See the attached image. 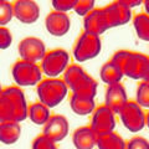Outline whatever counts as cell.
<instances>
[{
    "label": "cell",
    "instance_id": "cell-1",
    "mask_svg": "<svg viewBox=\"0 0 149 149\" xmlns=\"http://www.w3.org/2000/svg\"><path fill=\"white\" fill-rule=\"evenodd\" d=\"M27 108L29 104L20 87L9 86L4 88L0 96V123H21L27 118Z\"/></svg>",
    "mask_w": 149,
    "mask_h": 149
},
{
    "label": "cell",
    "instance_id": "cell-2",
    "mask_svg": "<svg viewBox=\"0 0 149 149\" xmlns=\"http://www.w3.org/2000/svg\"><path fill=\"white\" fill-rule=\"evenodd\" d=\"M113 61L122 71L123 77L132 80L148 81L149 78V58L146 54L129 50H119L112 56Z\"/></svg>",
    "mask_w": 149,
    "mask_h": 149
},
{
    "label": "cell",
    "instance_id": "cell-3",
    "mask_svg": "<svg viewBox=\"0 0 149 149\" xmlns=\"http://www.w3.org/2000/svg\"><path fill=\"white\" fill-rule=\"evenodd\" d=\"M63 82L72 93H86L96 97L98 83L80 65H70L63 72Z\"/></svg>",
    "mask_w": 149,
    "mask_h": 149
},
{
    "label": "cell",
    "instance_id": "cell-4",
    "mask_svg": "<svg viewBox=\"0 0 149 149\" xmlns=\"http://www.w3.org/2000/svg\"><path fill=\"white\" fill-rule=\"evenodd\" d=\"M37 97L40 103L49 108L58 106L68 93V88L62 78H49L41 80L36 86Z\"/></svg>",
    "mask_w": 149,
    "mask_h": 149
},
{
    "label": "cell",
    "instance_id": "cell-5",
    "mask_svg": "<svg viewBox=\"0 0 149 149\" xmlns=\"http://www.w3.org/2000/svg\"><path fill=\"white\" fill-rule=\"evenodd\" d=\"M70 66V55L63 49H54L46 51L45 56L40 61V68L42 74L49 78H58Z\"/></svg>",
    "mask_w": 149,
    "mask_h": 149
},
{
    "label": "cell",
    "instance_id": "cell-6",
    "mask_svg": "<svg viewBox=\"0 0 149 149\" xmlns=\"http://www.w3.org/2000/svg\"><path fill=\"white\" fill-rule=\"evenodd\" d=\"M11 76L17 87L37 86L42 80V71L40 65L19 60L11 67Z\"/></svg>",
    "mask_w": 149,
    "mask_h": 149
},
{
    "label": "cell",
    "instance_id": "cell-7",
    "mask_svg": "<svg viewBox=\"0 0 149 149\" xmlns=\"http://www.w3.org/2000/svg\"><path fill=\"white\" fill-rule=\"evenodd\" d=\"M102 50L101 37L82 32L73 45V57L77 62H85L100 55Z\"/></svg>",
    "mask_w": 149,
    "mask_h": 149
},
{
    "label": "cell",
    "instance_id": "cell-8",
    "mask_svg": "<svg viewBox=\"0 0 149 149\" xmlns=\"http://www.w3.org/2000/svg\"><path fill=\"white\" fill-rule=\"evenodd\" d=\"M117 114L122 124L132 133L141 132L147 124V114L144 113V109L134 101H127Z\"/></svg>",
    "mask_w": 149,
    "mask_h": 149
},
{
    "label": "cell",
    "instance_id": "cell-9",
    "mask_svg": "<svg viewBox=\"0 0 149 149\" xmlns=\"http://www.w3.org/2000/svg\"><path fill=\"white\" fill-rule=\"evenodd\" d=\"M91 117V129L97 136H103L114 132L117 120H116V114L112 112L108 107L102 104L100 107H96L92 112Z\"/></svg>",
    "mask_w": 149,
    "mask_h": 149
},
{
    "label": "cell",
    "instance_id": "cell-10",
    "mask_svg": "<svg viewBox=\"0 0 149 149\" xmlns=\"http://www.w3.org/2000/svg\"><path fill=\"white\" fill-rule=\"evenodd\" d=\"M20 60L32 63L40 62L46 54V45L39 37L29 36L22 39L17 46Z\"/></svg>",
    "mask_w": 149,
    "mask_h": 149
},
{
    "label": "cell",
    "instance_id": "cell-11",
    "mask_svg": "<svg viewBox=\"0 0 149 149\" xmlns=\"http://www.w3.org/2000/svg\"><path fill=\"white\" fill-rule=\"evenodd\" d=\"M106 19L108 22L109 29L124 25L129 22L132 19V9H130L124 0H116L109 3L107 6L103 8Z\"/></svg>",
    "mask_w": 149,
    "mask_h": 149
},
{
    "label": "cell",
    "instance_id": "cell-12",
    "mask_svg": "<svg viewBox=\"0 0 149 149\" xmlns=\"http://www.w3.org/2000/svg\"><path fill=\"white\" fill-rule=\"evenodd\" d=\"M42 127V134L55 143L61 142L70 132L68 120L61 114H52Z\"/></svg>",
    "mask_w": 149,
    "mask_h": 149
},
{
    "label": "cell",
    "instance_id": "cell-13",
    "mask_svg": "<svg viewBox=\"0 0 149 149\" xmlns=\"http://www.w3.org/2000/svg\"><path fill=\"white\" fill-rule=\"evenodd\" d=\"M13 15L22 24H34L40 17V6L31 0H16L13 3Z\"/></svg>",
    "mask_w": 149,
    "mask_h": 149
},
{
    "label": "cell",
    "instance_id": "cell-14",
    "mask_svg": "<svg viewBox=\"0 0 149 149\" xmlns=\"http://www.w3.org/2000/svg\"><path fill=\"white\" fill-rule=\"evenodd\" d=\"M108 29L109 26L107 22L103 8H95L83 17V32L101 36Z\"/></svg>",
    "mask_w": 149,
    "mask_h": 149
},
{
    "label": "cell",
    "instance_id": "cell-15",
    "mask_svg": "<svg viewBox=\"0 0 149 149\" xmlns=\"http://www.w3.org/2000/svg\"><path fill=\"white\" fill-rule=\"evenodd\" d=\"M45 27L50 35L61 37L68 32L71 27V20H70V16L65 13L51 11L45 19Z\"/></svg>",
    "mask_w": 149,
    "mask_h": 149
},
{
    "label": "cell",
    "instance_id": "cell-16",
    "mask_svg": "<svg viewBox=\"0 0 149 149\" xmlns=\"http://www.w3.org/2000/svg\"><path fill=\"white\" fill-rule=\"evenodd\" d=\"M128 97L127 91L122 83H114V85L107 86L106 95H104V106L117 114L120 108L127 103Z\"/></svg>",
    "mask_w": 149,
    "mask_h": 149
},
{
    "label": "cell",
    "instance_id": "cell-17",
    "mask_svg": "<svg viewBox=\"0 0 149 149\" xmlns=\"http://www.w3.org/2000/svg\"><path fill=\"white\" fill-rule=\"evenodd\" d=\"M95 98L96 97L86 93H72L70 97V107L73 113L78 116L91 114L96 108Z\"/></svg>",
    "mask_w": 149,
    "mask_h": 149
},
{
    "label": "cell",
    "instance_id": "cell-18",
    "mask_svg": "<svg viewBox=\"0 0 149 149\" xmlns=\"http://www.w3.org/2000/svg\"><path fill=\"white\" fill-rule=\"evenodd\" d=\"M97 134L90 125L77 128L72 134V143L76 149H93L96 147Z\"/></svg>",
    "mask_w": 149,
    "mask_h": 149
},
{
    "label": "cell",
    "instance_id": "cell-19",
    "mask_svg": "<svg viewBox=\"0 0 149 149\" xmlns=\"http://www.w3.org/2000/svg\"><path fill=\"white\" fill-rule=\"evenodd\" d=\"M21 136V125L17 122L0 123V142L4 144H14Z\"/></svg>",
    "mask_w": 149,
    "mask_h": 149
},
{
    "label": "cell",
    "instance_id": "cell-20",
    "mask_svg": "<svg viewBox=\"0 0 149 149\" xmlns=\"http://www.w3.org/2000/svg\"><path fill=\"white\" fill-rule=\"evenodd\" d=\"M100 76H101V80L103 81L107 86L114 85V83H120V80L123 78L120 68L112 61V60L107 61L103 66L101 67Z\"/></svg>",
    "mask_w": 149,
    "mask_h": 149
},
{
    "label": "cell",
    "instance_id": "cell-21",
    "mask_svg": "<svg viewBox=\"0 0 149 149\" xmlns=\"http://www.w3.org/2000/svg\"><path fill=\"white\" fill-rule=\"evenodd\" d=\"M96 147L98 149H125V142L118 133L112 132L103 136H97Z\"/></svg>",
    "mask_w": 149,
    "mask_h": 149
},
{
    "label": "cell",
    "instance_id": "cell-22",
    "mask_svg": "<svg viewBox=\"0 0 149 149\" xmlns=\"http://www.w3.org/2000/svg\"><path fill=\"white\" fill-rule=\"evenodd\" d=\"M27 117L30 118V120L32 123L39 124V125H44L49 120V118L51 117L50 108L46 107L45 104L40 103V102L32 103L29 106V108H27Z\"/></svg>",
    "mask_w": 149,
    "mask_h": 149
},
{
    "label": "cell",
    "instance_id": "cell-23",
    "mask_svg": "<svg viewBox=\"0 0 149 149\" xmlns=\"http://www.w3.org/2000/svg\"><path fill=\"white\" fill-rule=\"evenodd\" d=\"M133 27L141 40L149 41V16L148 13H139L133 17Z\"/></svg>",
    "mask_w": 149,
    "mask_h": 149
},
{
    "label": "cell",
    "instance_id": "cell-24",
    "mask_svg": "<svg viewBox=\"0 0 149 149\" xmlns=\"http://www.w3.org/2000/svg\"><path fill=\"white\" fill-rule=\"evenodd\" d=\"M134 102L143 109L149 107V81H142L138 85Z\"/></svg>",
    "mask_w": 149,
    "mask_h": 149
},
{
    "label": "cell",
    "instance_id": "cell-25",
    "mask_svg": "<svg viewBox=\"0 0 149 149\" xmlns=\"http://www.w3.org/2000/svg\"><path fill=\"white\" fill-rule=\"evenodd\" d=\"M13 17V3L0 0V26L8 25Z\"/></svg>",
    "mask_w": 149,
    "mask_h": 149
},
{
    "label": "cell",
    "instance_id": "cell-26",
    "mask_svg": "<svg viewBox=\"0 0 149 149\" xmlns=\"http://www.w3.org/2000/svg\"><path fill=\"white\" fill-rule=\"evenodd\" d=\"M95 9V0H76L73 10L77 15L85 17L90 11Z\"/></svg>",
    "mask_w": 149,
    "mask_h": 149
},
{
    "label": "cell",
    "instance_id": "cell-27",
    "mask_svg": "<svg viewBox=\"0 0 149 149\" xmlns=\"http://www.w3.org/2000/svg\"><path fill=\"white\" fill-rule=\"evenodd\" d=\"M32 149H58V148L55 142H52L47 137H45L44 134H40L32 142Z\"/></svg>",
    "mask_w": 149,
    "mask_h": 149
},
{
    "label": "cell",
    "instance_id": "cell-28",
    "mask_svg": "<svg viewBox=\"0 0 149 149\" xmlns=\"http://www.w3.org/2000/svg\"><path fill=\"white\" fill-rule=\"evenodd\" d=\"M74 4H76V0H54L52 1L54 11L67 14V11L73 10Z\"/></svg>",
    "mask_w": 149,
    "mask_h": 149
},
{
    "label": "cell",
    "instance_id": "cell-29",
    "mask_svg": "<svg viewBox=\"0 0 149 149\" xmlns=\"http://www.w3.org/2000/svg\"><path fill=\"white\" fill-rule=\"evenodd\" d=\"M125 149H149V144L144 137L137 136L125 142Z\"/></svg>",
    "mask_w": 149,
    "mask_h": 149
},
{
    "label": "cell",
    "instance_id": "cell-30",
    "mask_svg": "<svg viewBox=\"0 0 149 149\" xmlns=\"http://www.w3.org/2000/svg\"><path fill=\"white\" fill-rule=\"evenodd\" d=\"M13 42V36L6 26H0V50H5Z\"/></svg>",
    "mask_w": 149,
    "mask_h": 149
},
{
    "label": "cell",
    "instance_id": "cell-31",
    "mask_svg": "<svg viewBox=\"0 0 149 149\" xmlns=\"http://www.w3.org/2000/svg\"><path fill=\"white\" fill-rule=\"evenodd\" d=\"M124 1L130 9H133V8H136V6H138V5H141L142 4L141 0H124Z\"/></svg>",
    "mask_w": 149,
    "mask_h": 149
},
{
    "label": "cell",
    "instance_id": "cell-32",
    "mask_svg": "<svg viewBox=\"0 0 149 149\" xmlns=\"http://www.w3.org/2000/svg\"><path fill=\"white\" fill-rule=\"evenodd\" d=\"M3 90H4V88L1 87V85H0V96H1V93H3Z\"/></svg>",
    "mask_w": 149,
    "mask_h": 149
}]
</instances>
